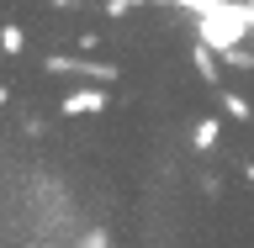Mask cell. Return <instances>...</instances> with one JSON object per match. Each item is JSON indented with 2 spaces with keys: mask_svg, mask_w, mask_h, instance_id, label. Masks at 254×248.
<instances>
[{
  "mask_svg": "<svg viewBox=\"0 0 254 248\" xmlns=\"http://www.w3.org/2000/svg\"><path fill=\"white\" fill-rule=\"evenodd\" d=\"M222 111H228L233 122H249V116H254V111H249V100H244V95H222Z\"/></svg>",
  "mask_w": 254,
  "mask_h": 248,
  "instance_id": "obj_4",
  "label": "cell"
},
{
  "mask_svg": "<svg viewBox=\"0 0 254 248\" xmlns=\"http://www.w3.org/2000/svg\"><path fill=\"white\" fill-rule=\"evenodd\" d=\"M64 116H95V111H106V90H69L59 100Z\"/></svg>",
  "mask_w": 254,
  "mask_h": 248,
  "instance_id": "obj_2",
  "label": "cell"
},
{
  "mask_svg": "<svg viewBox=\"0 0 254 248\" xmlns=\"http://www.w3.org/2000/svg\"><path fill=\"white\" fill-rule=\"evenodd\" d=\"M196 32H201V43H212V48H233L238 37L249 32V21H244V16H228V11H212V16L196 21Z\"/></svg>",
  "mask_w": 254,
  "mask_h": 248,
  "instance_id": "obj_1",
  "label": "cell"
},
{
  "mask_svg": "<svg viewBox=\"0 0 254 248\" xmlns=\"http://www.w3.org/2000/svg\"><path fill=\"white\" fill-rule=\"evenodd\" d=\"M132 5H138V0H111V5H106V16H127Z\"/></svg>",
  "mask_w": 254,
  "mask_h": 248,
  "instance_id": "obj_5",
  "label": "cell"
},
{
  "mask_svg": "<svg viewBox=\"0 0 254 248\" xmlns=\"http://www.w3.org/2000/svg\"><path fill=\"white\" fill-rule=\"evenodd\" d=\"M190 148H196V153H212V148H217V138H222V122H212V116H206V122H196V132H190Z\"/></svg>",
  "mask_w": 254,
  "mask_h": 248,
  "instance_id": "obj_3",
  "label": "cell"
},
{
  "mask_svg": "<svg viewBox=\"0 0 254 248\" xmlns=\"http://www.w3.org/2000/svg\"><path fill=\"white\" fill-rule=\"evenodd\" d=\"M53 5H74V0H53Z\"/></svg>",
  "mask_w": 254,
  "mask_h": 248,
  "instance_id": "obj_6",
  "label": "cell"
}]
</instances>
